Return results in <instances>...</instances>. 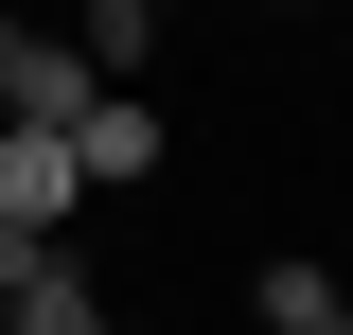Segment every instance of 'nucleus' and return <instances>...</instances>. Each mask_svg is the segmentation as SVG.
<instances>
[{"label":"nucleus","instance_id":"obj_1","mask_svg":"<svg viewBox=\"0 0 353 335\" xmlns=\"http://www.w3.org/2000/svg\"><path fill=\"white\" fill-rule=\"evenodd\" d=\"M88 106H106L88 36H36V18H0V124H88Z\"/></svg>","mask_w":353,"mask_h":335},{"label":"nucleus","instance_id":"obj_2","mask_svg":"<svg viewBox=\"0 0 353 335\" xmlns=\"http://www.w3.org/2000/svg\"><path fill=\"white\" fill-rule=\"evenodd\" d=\"M71 212H88V159H71V124H0V230H36V247H53Z\"/></svg>","mask_w":353,"mask_h":335},{"label":"nucleus","instance_id":"obj_3","mask_svg":"<svg viewBox=\"0 0 353 335\" xmlns=\"http://www.w3.org/2000/svg\"><path fill=\"white\" fill-rule=\"evenodd\" d=\"M71 159H88V194H141V176H159V106H141V88H106V106L71 124Z\"/></svg>","mask_w":353,"mask_h":335},{"label":"nucleus","instance_id":"obj_4","mask_svg":"<svg viewBox=\"0 0 353 335\" xmlns=\"http://www.w3.org/2000/svg\"><path fill=\"white\" fill-rule=\"evenodd\" d=\"M0 335H124V318H106V300H88V265H71V247H53V265H36V283L0 300Z\"/></svg>","mask_w":353,"mask_h":335},{"label":"nucleus","instance_id":"obj_5","mask_svg":"<svg viewBox=\"0 0 353 335\" xmlns=\"http://www.w3.org/2000/svg\"><path fill=\"white\" fill-rule=\"evenodd\" d=\"M248 318H265V335H353V300L318 283V265H265V283H248Z\"/></svg>","mask_w":353,"mask_h":335},{"label":"nucleus","instance_id":"obj_6","mask_svg":"<svg viewBox=\"0 0 353 335\" xmlns=\"http://www.w3.org/2000/svg\"><path fill=\"white\" fill-rule=\"evenodd\" d=\"M71 36H88V71H106V88H124V71H141V53H159V0H88V18H71Z\"/></svg>","mask_w":353,"mask_h":335}]
</instances>
